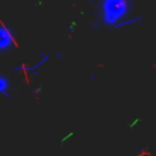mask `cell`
Returning <instances> with one entry per match:
<instances>
[{"mask_svg": "<svg viewBox=\"0 0 156 156\" xmlns=\"http://www.w3.org/2000/svg\"><path fill=\"white\" fill-rule=\"evenodd\" d=\"M126 0H103V21L106 24H115L120 18L127 15Z\"/></svg>", "mask_w": 156, "mask_h": 156, "instance_id": "obj_1", "label": "cell"}, {"mask_svg": "<svg viewBox=\"0 0 156 156\" xmlns=\"http://www.w3.org/2000/svg\"><path fill=\"white\" fill-rule=\"evenodd\" d=\"M14 40H12V35L9 34V30L6 27H0V52L9 49L12 46Z\"/></svg>", "mask_w": 156, "mask_h": 156, "instance_id": "obj_2", "label": "cell"}, {"mask_svg": "<svg viewBox=\"0 0 156 156\" xmlns=\"http://www.w3.org/2000/svg\"><path fill=\"white\" fill-rule=\"evenodd\" d=\"M8 87H9V83H8V80L5 79V77H2L0 76V94H3V96H6V97H9V94H8Z\"/></svg>", "mask_w": 156, "mask_h": 156, "instance_id": "obj_3", "label": "cell"}]
</instances>
